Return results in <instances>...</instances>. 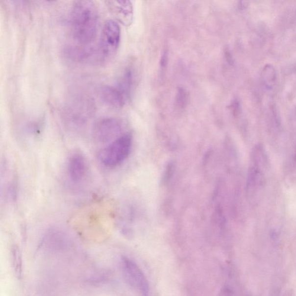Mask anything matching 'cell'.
<instances>
[{
  "label": "cell",
  "instance_id": "1",
  "mask_svg": "<svg viewBox=\"0 0 296 296\" xmlns=\"http://www.w3.org/2000/svg\"><path fill=\"white\" fill-rule=\"evenodd\" d=\"M71 27L77 43L88 45L94 41L98 28V12L94 2L88 0L74 2L71 12Z\"/></svg>",
  "mask_w": 296,
  "mask_h": 296
},
{
  "label": "cell",
  "instance_id": "2",
  "mask_svg": "<svg viewBox=\"0 0 296 296\" xmlns=\"http://www.w3.org/2000/svg\"><path fill=\"white\" fill-rule=\"evenodd\" d=\"M132 143L131 134H122L99 152V162L108 168H115L120 166L129 156Z\"/></svg>",
  "mask_w": 296,
  "mask_h": 296
},
{
  "label": "cell",
  "instance_id": "3",
  "mask_svg": "<svg viewBox=\"0 0 296 296\" xmlns=\"http://www.w3.org/2000/svg\"><path fill=\"white\" fill-rule=\"evenodd\" d=\"M120 268L126 284L140 296H149V284L146 276L136 263L123 256L121 259Z\"/></svg>",
  "mask_w": 296,
  "mask_h": 296
},
{
  "label": "cell",
  "instance_id": "4",
  "mask_svg": "<svg viewBox=\"0 0 296 296\" xmlns=\"http://www.w3.org/2000/svg\"><path fill=\"white\" fill-rule=\"evenodd\" d=\"M121 31L117 22L108 20L103 26L99 40V55L101 59L114 56L120 46Z\"/></svg>",
  "mask_w": 296,
  "mask_h": 296
},
{
  "label": "cell",
  "instance_id": "5",
  "mask_svg": "<svg viewBox=\"0 0 296 296\" xmlns=\"http://www.w3.org/2000/svg\"><path fill=\"white\" fill-rule=\"evenodd\" d=\"M121 131L122 124L120 121L115 118H104L95 125L93 137L99 143H112L121 136Z\"/></svg>",
  "mask_w": 296,
  "mask_h": 296
},
{
  "label": "cell",
  "instance_id": "6",
  "mask_svg": "<svg viewBox=\"0 0 296 296\" xmlns=\"http://www.w3.org/2000/svg\"><path fill=\"white\" fill-rule=\"evenodd\" d=\"M88 173V164L81 153L75 152L71 155L67 163V173L73 183L81 182Z\"/></svg>",
  "mask_w": 296,
  "mask_h": 296
},
{
  "label": "cell",
  "instance_id": "7",
  "mask_svg": "<svg viewBox=\"0 0 296 296\" xmlns=\"http://www.w3.org/2000/svg\"><path fill=\"white\" fill-rule=\"evenodd\" d=\"M107 5L111 14L122 24L128 25L133 20V5L128 1H107Z\"/></svg>",
  "mask_w": 296,
  "mask_h": 296
},
{
  "label": "cell",
  "instance_id": "8",
  "mask_svg": "<svg viewBox=\"0 0 296 296\" xmlns=\"http://www.w3.org/2000/svg\"><path fill=\"white\" fill-rule=\"evenodd\" d=\"M100 98L105 104L117 109L123 107L126 99L116 87L109 86L102 87L100 91Z\"/></svg>",
  "mask_w": 296,
  "mask_h": 296
},
{
  "label": "cell",
  "instance_id": "9",
  "mask_svg": "<svg viewBox=\"0 0 296 296\" xmlns=\"http://www.w3.org/2000/svg\"><path fill=\"white\" fill-rule=\"evenodd\" d=\"M262 78L264 85L268 89L274 88L276 81V73L274 67L271 64H267L262 73Z\"/></svg>",
  "mask_w": 296,
  "mask_h": 296
},
{
  "label": "cell",
  "instance_id": "10",
  "mask_svg": "<svg viewBox=\"0 0 296 296\" xmlns=\"http://www.w3.org/2000/svg\"><path fill=\"white\" fill-rule=\"evenodd\" d=\"M11 263L15 276L21 278L22 275V258L20 250L16 246L11 249Z\"/></svg>",
  "mask_w": 296,
  "mask_h": 296
},
{
  "label": "cell",
  "instance_id": "11",
  "mask_svg": "<svg viewBox=\"0 0 296 296\" xmlns=\"http://www.w3.org/2000/svg\"><path fill=\"white\" fill-rule=\"evenodd\" d=\"M131 83V73L130 70H127L122 76L120 81L118 82V86L116 88L125 96V98H127L130 93Z\"/></svg>",
  "mask_w": 296,
  "mask_h": 296
},
{
  "label": "cell",
  "instance_id": "12",
  "mask_svg": "<svg viewBox=\"0 0 296 296\" xmlns=\"http://www.w3.org/2000/svg\"><path fill=\"white\" fill-rule=\"evenodd\" d=\"M186 92L183 91V90L181 89L178 92V101L179 104L181 105H183L184 103L186 102Z\"/></svg>",
  "mask_w": 296,
  "mask_h": 296
},
{
  "label": "cell",
  "instance_id": "13",
  "mask_svg": "<svg viewBox=\"0 0 296 296\" xmlns=\"http://www.w3.org/2000/svg\"><path fill=\"white\" fill-rule=\"evenodd\" d=\"M295 113H296V107L295 108Z\"/></svg>",
  "mask_w": 296,
  "mask_h": 296
},
{
  "label": "cell",
  "instance_id": "14",
  "mask_svg": "<svg viewBox=\"0 0 296 296\" xmlns=\"http://www.w3.org/2000/svg\"></svg>",
  "mask_w": 296,
  "mask_h": 296
},
{
  "label": "cell",
  "instance_id": "15",
  "mask_svg": "<svg viewBox=\"0 0 296 296\" xmlns=\"http://www.w3.org/2000/svg\"></svg>",
  "mask_w": 296,
  "mask_h": 296
}]
</instances>
